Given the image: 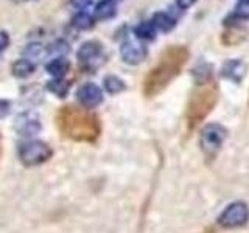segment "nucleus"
I'll use <instances>...</instances> for the list:
<instances>
[{
	"label": "nucleus",
	"instance_id": "f257e3e1",
	"mask_svg": "<svg viewBox=\"0 0 249 233\" xmlns=\"http://www.w3.org/2000/svg\"><path fill=\"white\" fill-rule=\"evenodd\" d=\"M189 49L184 45H173L160 54V58L143 80V95L153 98L159 95L168 84L181 73V70L189 61Z\"/></svg>",
	"mask_w": 249,
	"mask_h": 233
},
{
	"label": "nucleus",
	"instance_id": "f03ea898",
	"mask_svg": "<svg viewBox=\"0 0 249 233\" xmlns=\"http://www.w3.org/2000/svg\"><path fill=\"white\" fill-rule=\"evenodd\" d=\"M56 126L64 138L73 142L93 143L101 132L98 116L89 109L73 104L62 106L56 115Z\"/></svg>",
	"mask_w": 249,
	"mask_h": 233
},
{
	"label": "nucleus",
	"instance_id": "7ed1b4c3",
	"mask_svg": "<svg viewBox=\"0 0 249 233\" xmlns=\"http://www.w3.org/2000/svg\"><path fill=\"white\" fill-rule=\"evenodd\" d=\"M218 95H220L218 85L212 78L196 81L185 111V123L189 131H193L213 111V107L218 103Z\"/></svg>",
	"mask_w": 249,
	"mask_h": 233
},
{
	"label": "nucleus",
	"instance_id": "20e7f679",
	"mask_svg": "<svg viewBox=\"0 0 249 233\" xmlns=\"http://www.w3.org/2000/svg\"><path fill=\"white\" fill-rule=\"evenodd\" d=\"M226 138V131L220 124H209L201 132V146L209 159H213Z\"/></svg>",
	"mask_w": 249,
	"mask_h": 233
},
{
	"label": "nucleus",
	"instance_id": "39448f33",
	"mask_svg": "<svg viewBox=\"0 0 249 233\" xmlns=\"http://www.w3.org/2000/svg\"><path fill=\"white\" fill-rule=\"evenodd\" d=\"M19 155L25 165H39L50 159L52 150L42 142H30L20 146Z\"/></svg>",
	"mask_w": 249,
	"mask_h": 233
},
{
	"label": "nucleus",
	"instance_id": "423d86ee",
	"mask_svg": "<svg viewBox=\"0 0 249 233\" xmlns=\"http://www.w3.org/2000/svg\"><path fill=\"white\" fill-rule=\"evenodd\" d=\"M249 219V210L243 202H233L224 210L220 216V224L223 227H240Z\"/></svg>",
	"mask_w": 249,
	"mask_h": 233
},
{
	"label": "nucleus",
	"instance_id": "0eeeda50",
	"mask_svg": "<svg viewBox=\"0 0 249 233\" xmlns=\"http://www.w3.org/2000/svg\"><path fill=\"white\" fill-rule=\"evenodd\" d=\"M233 17V16H232ZM232 17L229 16L228 19L223 20V25L226 27L223 31V36H221V42L228 47L232 45H237L240 42H243L246 36H248V28L243 27L241 23H238V20H232ZM235 19V17H233Z\"/></svg>",
	"mask_w": 249,
	"mask_h": 233
},
{
	"label": "nucleus",
	"instance_id": "6e6552de",
	"mask_svg": "<svg viewBox=\"0 0 249 233\" xmlns=\"http://www.w3.org/2000/svg\"><path fill=\"white\" fill-rule=\"evenodd\" d=\"M148 54L146 47L142 44H137L131 39H126L123 41L120 45V56L123 59V62H126L129 66H137L140 64Z\"/></svg>",
	"mask_w": 249,
	"mask_h": 233
},
{
	"label": "nucleus",
	"instance_id": "1a4fd4ad",
	"mask_svg": "<svg viewBox=\"0 0 249 233\" xmlns=\"http://www.w3.org/2000/svg\"><path fill=\"white\" fill-rule=\"evenodd\" d=\"M76 98L84 109H93L103 101V93L98 85L93 83H86L76 90Z\"/></svg>",
	"mask_w": 249,
	"mask_h": 233
},
{
	"label": "nucleus",
	"instance_id": "9d476101",
	"mask_svg": "<svg viewBox=\"0 0 249 233\" xmlns=\"http://www.w3.org/2000/svg\"><path fill=\"white\" fill-rule=\"evenodd\" d=\"M101 51H103V45L98 41H86L76 51V58L83 64H92L101 58Z\"/></svg>",
	"mask_w": 249,
	"mask_h": 233
},
{
	"label": "nucleus",
	"instance_id": "9b49d317",
	"mask_svg": "<svg viewBox=\"0 0 249 233\" xmlns=\"http://www.w3.org/2000/svg\"><path fill=\"white\" fill-rule=\"evenodd\" d=\"M245 73H246V66H245L243 61L232 59V61H228L223 66V76L233 81V83H240L241 80H243Z\"/></svg>",
	"mask_w": 249,
	"mask_h": 233
},
{
	"label": "nucleus",
	"instance_id": "f8f14e48",
	"mask_svg": "<svg viewBox=\"0 0 249 233\" xmlns=\"http://www.w3.org/2000/svg\"><path fill=\"white\" fill-rule=\"evenodd\" d=\"M117 16V2L114 0H100L93 10V19L95 20H111Z\"/></svg>",
	"mask_w": 249,
	"mask_h": 233
},
{
	"label": "nucleus",
	"instance_id": "ddd939ff",
	"mask_svg": "<svg viewBox=\"0 0 249 233\" xmlns=\"http://www.w3.org/2000/svg\"><path fill=\"white\" fill-rule=\"evenodd\" d=\"M151 22L156 27V30L162 31V33H170V31H173L176 27V17H173L170 13H165V11L154 13Z\"/></svg>",
	"mask_w": 249,
	"mask_h": 233
},
{
	"label": "nucleus",
	"instance_id": "4468645a",
	"mask_svg": "<svg viewBox=\"0 0 249 233\" xmlns=\"http://www.w3.org/2000/svg\"><path fill=\"white\" fill-rule=\"evenodd\" d=\"M47 68V72H49L52 76L54 78H58V80H62L67 73H69V70H70V62L66 59V58H62V56H58V58H54L52 59L49 64L45 66Z\"/></svg>",
	"mask_w": 249,
	"mask_h": 233
},
{
	"label": "nucleus",
	"instance_id": "2eb2a0df",
	"mask_svg": "<svg viewBox=\"0 0 249 233\" xmlns=\"http://www.w3.org/2000/svg\"><path fill=\"white\" fill-rule=\"evenodd\" d=\"M134 34L139 41H143V42H151L156 39V34H158V30L153 25L151 20H143L136 25L134 28Z\"/></svg>",
	"mask_w": 249,
	"mask_h": 233
},
{
	"label": "nucleus",
	"instance_id": "dca6fc26",
	"mask_svg": "<svg viewBox=\"0 0 249 233\" xmlns=\"http://www.w3.org/2000/svg\"><path fill=\"white\" fill-rule=\"evenodd\" d=\"M70 23H72V27L78 31H88V30H92L93 27H95V19L86 11H80L73 16Z\"/></svg>",
	"mask_w": 249,
	"mask_h": 233
},
{
	"label": "nucleus",
	"instance_id": "f3484780",
	"mask_svg": "<svg viewBox=\"0 0 249 233\" xmlns=\"http://www.w3.org/2000/svg\"><path fill=\"white\" fill-rule=\"evenodd\" d=\"M36 70V66L30 59H18L11 66V72L16 78H28L33 75Z\"/></svg>",
	"mask_w": 249,
	"mask_h": 233
},
{
	"label": "nucleus",
	"instance_id": "a211bd4d",
	"mask_svg": "<svg viewBox=\"0 0 249 233\" xmlns=\"http://www.w3.org/2000/svg\"><path fill=\"white\" fill-rule=\"evenodd\" d=\"M105 89L107 90V93H112V95H115V93H120L123 92L124 89H126V84H124L123 80H120L119 76H114V75H109L105 78Z\"/></svg>",
	"mask_w": 249,
	"mask_h": 233
},
{
	"label": "nucleus",
	"instance_id": "6ab92c4d",
	"mask_svg": "<svg viewBox=\"0 0 249 233\" xmlns=\"http://www.w3.org/2000/svg\"><path fill=\"white\" fill-rule=\"evenodd\" d=\"M47 89H49L52 93H54V95H58L59 98H62V97H66L69 92V83H66L64 80L54 78V80L47 83Z\"/></svg>",
	"mask_w": 249,
	"mask_h": 233
},
{
	"label": "nucleus",
	"instance_id": "aec40b11",
	"mask_svg": "<svg viewBox=\"0 0 249 233\" xmlns=\"http://www.w3.org/2000/svg\"><path fill=\"white\" fill-rule=\"evenodd\" d=\"M232 16L237 20H249V0H238Z\"/></svg>",
	"mask_w": 249,
	"mask_h": 233
},
{
	"label": "nucleus",
	"instance_id": "412c9836",
	"mask_svg": "<svg viewBox=\"0 0 249 233\" xmlns=\"http://www.w3.org/2000/svg\"><path fill=\"white\" fill-rule=\"evenodd\" d=\"M50 51H52V53H58V54H61V53H67V51H69V45H67L64 41H56V42H53V44L50 45Z\"/></svg>",
	"mask_w": 249,
	"mask_h": 233
},
{
	"label": "nucleus",
	"instance_id": "4be33fe9",
	"mask_svg": "<svg viewBox=\"0 0 249 233\" xmlns=\"http://www.w3.org/2000/svg\"><path fill=\"white\" fill-rule=\"evenodd\" d=\"M70 3H72V6H75L76 10L84 11L86 8H89L93 3V0H70Z\"/></svg>",
	"mask_w": 249,
	"mask_h": 233
},
{
	"label": "nucleus",
	"instance_id": "5701e85b",
	"mask_svg": "<svg viewBox=\"0 0 249 233\" xmlns=\"http://www.w3.org/2000/svg\"><path fill=\"white\" fill-rule=\"evenodd\" d=\"M8 45H10V34L0 30V50L8 49Z\"/></svg>",
	"mask_w": 249,
	"mask_h": 233
},
{
	"label": "nucleus",
	"instance_id": "b1692460",
	"mask_svg": "<svg viewBox=\"0 0 249 233\" xmlns=\"http://www.w3.org/2000/svg\"><path fill=\"white\" fill-rule=\"evenodd\" d=\"M196 2L198 0H176V5L179 10H189V8H192Z\"/></svg>",
	"mask_w": 249,
	"mask_h": 233
},
{
	"label": "nucleus",
	"instance_id": "393cba45",
	"mask_svg": "<svg viewBox=\"0 0 249 233\" xmlns=\"http://www.w3.org/2000/svg\"><path fill=\"white\" fill-rule=\"evenodd\" d=\"M25 53L31 54V56H36V54H41L42 53V47L39 44H33V45H28V49L25 50Z\"/></svg>",
	"mask_w": 249,
	"mask_h": 233
},
{
	"label": "nucleus",
	"instance_id": "a878e982",
	"mask_svg": "<svg viewBox=\"0 0 249 233\" xmlns=\"http://www.w3.org/2000/svg\"><path fill=\"white\" fill-rule=\"evenodd\" d=\"M10 112V103L5 100H0V116H5Z\"/></svg>",
	"mask_w": 249,
	"mask_h": 233
},
{
	"label": "nucleus",
	"instance_id": "bb28decb",
	"mask_svg": "<svg viewBox=\"0 0 249 233\" xmlns=\"http://www.w3.org/2000/svg\"><path fill=\"white\" fill-rule=\"evenodd\" d=\"M114 2H120V0H114Z\"/></svg>",
	"mask_w": 249,
	"mask_h": 233
}]
</instances>
